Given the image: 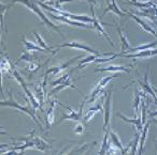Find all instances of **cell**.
<instances>
[{"label": "cell", "mask_w": 157, "mask_h": 155, "mask_svg": "<svg viewBox=\"0 0 157 155\" xmlns=\"http://www.w3.org/2000/svg\"><path fill=\"white\" fill-rule=\"evenodd\" d=\"M12 3H22V5H25L27 9L30 10V11L33 12L36 15L39 16L40 20H41V23H40V24H45L46 26L52 28L53 30L57 31V32H60L59 26H56L55 24H53V23L46 17L45 14L41 11V9H40V7H39V3L37 2V0H13Z\"/></svg>", "instance_id": "obj_1"}, {"label": "cell", "mask_w": 157, "mask_h": 155, "mask_svg": "<svg viewBox=\"0 0 157 155\" xmlns=\"http://www.w3.org/2000/svg\"><path fill=\"white\" fill-rule=\"evenodd\" d=\"M1 106H9V107H12V108H15V109L20 110V111H23L24 114H26L27 116H29L31 119H33V121H35L36 123H38L39 124V126L42 128L41 124L39 123V121H38V118H37V114H36V109L29 104H27L26 106H21L18 103H16L15 101H13V99H10V101H5V102H1Z\"/></svg>", "instance_id": "obj_2"}, {"label": "cell", "mask_w": 157, "mask_h": 155, "mask_svg": "<svg viewBox=\"0 0 157 155\" xmlns=\"http://www.w3.org/2000/svg\"><path fill=\"white\" fill-rule=\"evenodd\" d=\"M13 77L15 78L16 80H17V82L21 85V86L23 87V89H24V91H25V93H26V95L28 96V99H29V103L31 104V106H33V108H35L36 110L38 109V108H40L41 106H40V103H39V101H38V99L36 97V95L35 94H33V92H31L30 90H29L28 88H27V85H26V82L24 81V79L22 78V76L20 75V73H18L17 71H16L15 69L13 70Z\"/></svg>", "instance_id": "obj_3"}, {"label": "cell", "mask_w": 157, "mask_h": 155, "mask_svg": "<svg viewBox=\"0 0 157 155\" xmlns=\"http://www.w3.org/2000/svg\"><path fill=\"white\" fill-rule=\"evenodd\" d=\"M114 77H115L114 75L103 77L102 79L99 81V84L95 87L94 90L92 91V93H90V97H88V103H93V102H95L96 99H98L99 97H101L102 95H105L103 89H105V87L107 86V85L109 84V82L111 81Z\"/></svg>", "instance_id": "obj_4"}, {"label": "cell", "mask_w": 157, "mask_h": 155, "mask_svg": "<svg viewBox=\"0 0 157 155\" xmlns=\"http://www.w3.org/2000/svg\"><path fill=\"white\" fill-rule=\"evenodd\" d=\"M56 47L61 48V47H71V48H75V49H81L84 52H88L93 55H100V56L107 57V56H113L114 54H100L99 52L95 50L94 48H92L90 46L85 45L83 43H80V42H68V43H61L56 45Z\"/></svg>", "instance_id": "obj_5"}, {"label": "cell", "mask_w": 157, "mask_h": 155, "mask_svg": "<svg viewBox=\"0 0 157 155\" xmlns=\"http://www.w3.org/2000/svg\"><path fill=\"white\" fill-rule=\"evenodd\" d=\"M88 99V97H85V99H84V101L82 102L81 106H80V110H78V111H74V110H72L70 107H68V106L63 105V103H60V102L57 101V103H58L59 105L63 106V108H66V109L69 111V114H65V116L61 117L59 123L63 122V121H66V120H71V121H80V120H81L82 114H83V108H84V105H85V102H86V99Z\"/></svg>", "instance_id": "obj_6"}, {"label": "cell", "mask_w": 157, "mask_h": 155, "mask_svg": "<svg viewBox=\"0 0 157 155\" xmlns=\"http://www.w3.org/2000/svg\"><path fill=\"white\" fill-rule=\"evenodd\" d=\"M111 109H112V90L108 92L105 95V106H103V114H105V122H103V128L105 132L110 129V119H111Z\"/></svg>", "instance_id": "obj_7"}, {"label": "cell", "mask_w": 157, "mask_h": 155, "mask_svg": "<svg viewBox=\"0 0 157 155\" xmlns=\"http://www.w3.org/2000/svg\"><path fill=\"white\" fill-rule=\"evenodd\" d=\"M48 15L50 17L54 18L56 20H59V22L63 23V24H68L70 26H75V27H81V28H84V29H94L95 27L94 26H90V25L86 24V23H82V22H76V20H72L68 17H65L63 15H58V14H54L52 12H48Z\"/></svg>", "instance_id": "obj_8"}, {"label": "cell", "mask_w": 157, "mask_h": 155, "mask_svg": "<svg viewBox=\"0 0 157 155\" xmlns=\"http://www.w3.org/2000/svg\"><path fill=\"white\" fill-rule=\"evenodd\" d=\"M157 55V48H151V49L142 50V52H132V54H121V57H125V58H131V59H146L150 57L156 56Z\"/></svg>", "instance_id": "obj_9"}, {"label": "cell", "mask_w": 157, "mask_h": 155, "mask_svg": "<svg viewBox=\"0 0 157 155\" xmlns=\"http://www.w3.org/2000/svg\"><path fill=\"white\" fill-rule=\"evenodd\" d=\"M90 11H92V14H93L92 17H93V20H94V22H93V26L95 27V29H96V30L98 31V32L100 33V34L102 35V37H105V39H107L108 41H109V43L111 44V46H114L113 41H112L111 38L109 37V33H108L107 31L105 30V28H103V25L101 24L100 22H99L98 18H97V17H96V15H95L94 7H93V5H90Z\"/></svg>", "instance_id": "obj_10"}, {"label": "cell", "mask_w": 157, "mask_h": 155, "mask_svg": "<svg viewBox=\"0 0 157 155\" xmlns=\"http://www.w3.org/2000/svg\"><path fill=\"white\" fill-rule=\"evenodd\" d=\"M82 57L81 56H76V57H73L72 59H69L68 61H66V62L63 63H60L59 65H56V67H50V69L48 70V71L45 72V75H56V74L60 73V72H63V70H66L68 67H69L70 64H72V63L74 62L75 60H78V59H81Z\"/></svg>", "instance_id": "obj_11"}, {"label": "cell", "mask_w": 157, "mask_h": 155, "mask_svg": "<svg viewBox=\"0 0 157 155\" xmlns=\"http://www.w3.org/2000/svg\"><path fill=\"white\" fill-rule=\"evenodd\" d=\"M66 88H71V89H73V90H75V91H78V93H81L82 94V92L80 90H78V88H76L75 86L73 85V82H72V80H71V78H67V79L65 80V81L63 82V84H60V85H58V86H55L54 88L52 89V91L50 92V96H52V95H55V94H57V93H59L61 90H65Z\"/></svg>", "instance_id": "obj_12"}, {"label": "cell", "mask_w": 157, "mask_h": 155, "mask_svg": "<svg viewBox=\"0 0 157 155\" xmlns=\"http://www.w3.org/2000/svg\"><path fill=\"white\" fill-rule=\"evenodd\" d=\"M46 78H48V76L45 75V77H44L43 81L41 82V84L38 85V87H36L35 88V95L36 97L38 99V101H39L40 103V106L43 105L44 101H45V94H46Z\"/></svg>", "instance_id": "obj_13"}, {"label": "cell", "mask_w": 157, "mask_h": 155, "mask_svg": "<svg viewBox=\"0 0 157 155\" xmlns=\"http://www.w3.org/2000/svg\"><path fill=\"white\" fill-rule=\"evenodd\" d=\"M127 15L129 16V17H131L132 20H135L136 22L139 24V26L141 27L142 29H143L145 32H147V33H151V34H153L155 38L157 39V33H156V31H155V29L154 28H152V27L150 26L148 24H146V23H144L143 20H141V18L139 17V16H137V15H135V14H132V13H130V12H127Z\"/></svg>", "instance_id": "obj_14"}, {"label": "cell", "mask_w": 157, "mask_h": 155, "mask_svg": "<svg viewBox=\"0 0 157 155\" xmlns=\"http://www.w3.org/2000/svg\"><path fill=\"white\" fill-rule=\"evenodd\" d=\"M116 116L118 117L120 119H122L123 121H125V122L129 123V124H133L136 126V128H137V132H139V133H141L142 129H143V122H142V118H141V114H140L139 117H137V118H133V119H128L126 118L125 116H123L122 114H117Z\"/></svg>", "instance_id": "obj_15"}, {"label": "cell", "mask_w": 157, "mask_h": 155, "mask_svg": "<svg viewBox=\"0 0 157 155\" xmlns=\"http://www.w3.org/2000/svg\"><path fill=\"white\" fill-rule=\"evenodd\" d=\"M108 12H112V13H114L115 15L120 16V17H125V16L127 15V13L123 12L122 10L120 9V7L117 5V3H116L115 0H111V2L108 3V5H107V9H105V11L103 12L102 16H105V13H108Z\"/></svg>", "instance_id": "obj_16"}, {"label": "cell", "mask_w": 157, "mask_h": 155, "mask_svg": "<svg viewBox=\"0 0 157 155\" xmlns=\"http://www.w3.org/2000/svg\"><path fill=\"white\" fill-rule=\"evenodd\" d=\"M117 31H118V34H120V39H121V54H128L129 50L131 49L132 46L130 45L127 37L124 34V32H123L120 27H117Z\"/></svg>", "instance_id": "obj_17"}, {"label": "cell", "mask_w": 157, "mask_h": 155, "mask_svg": "<svg viewBox=\"0 0 157 155\" xmlns=\"http://www.w3.org/2000/svg\"><path fill=\"white\" fill-rule=\"evenodd\" d=\"M95 72H112V73H116V72H125V73H131V70L128 67H123V65H108L105 67H99Z\"/></svg>", "instance_id": "obj_18"}, {"label": "cell", "mask_w": 157, "mask_h": 155, "mask_svg": "<svg viewBox=\"0 0 157 155\" xmlns=\"http://www.w3.org/2000/svg\"><path fill=\"white\" fill-rule=\"evenodd\" d=\"M57 103L56 99H53L52 102L50 103V106H48V109L46 111V118H45V121H46V125L48 127H51L53 125L55 121V114H54V110H55V104Z\"/></svg>", "instance_id": "obj_19"}, {"label": "cell", "mask_w": 157, "mask_h": 155, "mask_svg": "<svg viewBox=\"0 0 157 155\" xmlns=\"http://www.w3.org/2000/svg\"><path fill=\"white\" fill-rule=\"evenodd\" d=\"M22 41H23V44H24V46H25V50H27V52H33V50H36V52H48V50H45L44 48L40 47L39 45H36L33 42L28 41L25 37L22 38Z\"/></svg>", "instance_id": "obj_20"}, {"label": "cell", "mask_w": 157, "mask_h": 155, "mask_svg": "<svg viewBox=\"0 0 157 155\" xmlns=\"http://www.w3.org/2000/svg\"><path fill=\"white\" fill-rule=\"evenodd\" d=\"M99 57H103V56H100V55H90V56L86 57V58H84L83 60H80V63H78V67H74V70H72V72L73 71H76V70H82L84 69V67H86L88 64H90V62H95V61L97 60V58H99Z\"/></svg>", "instance_id": "obj_21"}, {"label": "cell", "mask_w": 157, "mask_h": 155, "mask_svg": "<svg viewBox=\"0 0 157 155\" xmlns=\"http://www.w3.org/2000/svg\"><path fill=\"white\" fill-rule=\"evenodd\" d=\"M148 128H150V122H146L143 126V129L140 134V144H139V153L143 152L144 149V144L146 141V137H147V133H148Z\"/></svg>", "instance_id": "obj_22"}, {"label": "cell", "mask_w": 157, "mask_h": 155, "mask_svg": "<svg viewBox=\"0 0 157 155\" xmlns=\"http://www.w3.org/2000/svg\"><path fill=\"white\" fill-rule=\"evenodd\" d=\"M109 132H110V138H111V140H112V142H113L114 146H115L117 149H120V151L123 153V154H126V151H125V149H124V146H123V144H122V142H121L118 136L116 135L114 132H112L111 128L109 129Z\"/></svg>", "instance_id": "obj_23"}, {"label": "cell", "mask_w": 157, "mask_h": 155, "mask_svg": "<svg viewBox=\"0 0 157 155\" xmlns=\"http://www.w3.org/2000/svg\"><path fill=\"white\" fill-rule=\"evenodd\" d=\"M33 35H35L36 40H37V41H38V45H39L40 47L44 48V49L48 50V52H52L53 54H56L57 50H52V48H53V47H50V46L46 45V43H45V42H44V40L42 39V37H41V35H40V33H39V32H37V31H33Z\"/></svg>", "instance_id": "obj_24"}, {"label": "cell", "mask_w": 157, "mask_h": 155, "mask_svg": "<svg viewBox=\"0 0 157 155\" xmlns=\"http://www.w3.org/2000/svg\"><path fill=\"white\" fill-rule=\"evenodd\" d=\"M141 102H142V96H141V93H140V90H139V89H136L135 99H133V109H135V114H136V116L139 114V109H140V106H141Z\"/></svg>", "instance_id": "obj_25"}, {"label": "cell", "mask_w": 157, "mask_h": 155, "mask_svg": "<svg viewBox=\"0 0 157 155\" xmlns=\"http://www.w3.org/2000/svg\"><path fill=\"white\" fill-rule=\"evenodd\" d=\"M156 44H157V42H152V43H145V44H143V45L131 47V49L129 50L128 54H132V52H142V50L151 49V48H154L155 46H156Z\"/></svg>", "instance_id": "obj_26"}, {"label": "cell", "mask_w": 157, "mask_h": 155, "mask_svg": "<svg viewBox=\"0 0 157 155\" xmlns=\"http://www.w3.org/2000/svg\"><path fill=\"white\" fill-rule=\"evenodd\" d=\"M43 1L50 7H55V9L61 10V5L66 2H71L73 0H43Z\"/></svg>", "instance_id": "obj_27"}, {"label": "cell", "mask_w": 157, "mask_h": 155, "mask_svg": "<svg viewBox=\"0 0 157 155\" xmlns=\"http://www.w3.org/2000/svg\"><path fill=\"white\" fill-rule=\"evenodd\" d=\"M109 138H110V132L108 129L105 134V137H103V140H102V144H101V149L99 150V154H105V153L108 152L109 150Z\"/></svg>", "instance_id": "obj_28"}, {"label": "cell", "mask_w": 157, "mask_h": 155, "mask_svg": "<svg viewBox=\"0 0 157 155\" xmlns=\"http://www.w3.org/2000/svg\"><path fill=\"white\" fill-rule=\"evenodd\" d=\"M36 57L33 56V54H31V52H27V50H24L23 52V55L20 57V59L17 60V62H20V61H27V62H33V61H35Z\"/></svg>", "instance_id": "obj_29"}, {"label": "cell", "mask_w": 157, "mask_h": 155, "mask_svg": "<svg viewBox=\"0 0 157 155\" xmlns=\"http://www.w3.org/2000/svg\"><path fill=\"white\" fill-rule=\"evenodd\" d=\"M12 65L11 63L9 62V60H8L7 58H2L1 59V73L2 74H6L8 73V72L12 71Z\"/></svg>", "instance_id": "obj_30"}, {"label": "cell", "mask_w": 157, "mask_h": 155, "mask_svg": "<svg viewBox=\"0 0 157 155\" xmlns=\"http://www.w3.org/2000/svg\"><path fill=\"white\" fill-rule=\"evenodd\" d=\"M11 7V5H1V30H5V32L7 33V30H6V27H5V16H6V13L8 12L9 8Z\"/></svg>", "instance_id": "obj_31"}, {"label": "cell", "mask_w": 157, "mask_h": 155, "mask_svg": "<svg viewBox=\"0 0 157 155\" xmlns=\"http://www.w3.org/2000/svg\"><path fill=\"white\" fill-rule=\"evenodd\" d=\"M42 65H43V64H38L37 62L33 61V62H29L28 67H26L25 69H26L27 72H29V74H33V73H36V72H37L38 70L42 67Z\"/></svg>", "instance_id": "obj_32"}, {"label": "cell", "mask_w": 157, "mask_h": 155, "mask_svg": "<svg viewBox=\"0 0 157 155\" xmlns=\"http://www.w3.org/2000/svg\"><path fill=\"white\" fill-rule=\"evenodd\" d=\"M70 77V73H68V74H65V75H63V76H60V77L58 78V79H56V80H54V81H52V86L53 87H55V86H58V85H60V84H63V81H65L67 78H69Z\"/></svg>", "instance_id": "obj_33"}, {"label": "cell", "mask_w": 157, "mask_h": 155, "mask_svg": "<svg viewBox=\"0 0 157 155\" xmlns=\"http://www.w3.org/2000/svg\"><path fill=\"white\" fill-rule=\"evenodd\" d=\"M84 131H85V128H84V125L82 124V123H78V124L76 125L75 127H74L73 133L74 134H82Z\"/></svg>", "instance_id": "obj_34"}, {"label": "cell", "mask_w": 157, "mask_h": 155, "mask_svg": "<svg viewBox=\"0 0 157 155\" xmlns=\"http://www.w3.org/2000/svg\"><path fill=\"white\" fill-rule=\"evenodd\" d=\"M84 1H86V2H90L92 5H98V2H97L96 0H84Z\"/></svg>", "instance_id": "obj_35"}, {"label": "cell", "mask_w": 157, "mask_h": 155, "mask_svg": "<svg viewBox=\"0 0 157 155\" xmlns=\"http://www.w3.org/2000/svg\"><path fill=\"white\" fill-rule=\"evenodd\" d=\"M148 114H150L151 118H155V117H157V111H152V112H148Z\"/></svg>", "instance_id": "obj_36"}, {"label": "cell", "mask_w": 157, "mask_h": 155, "mask_svg": "<svg viewBox=\"0 0 157 155\" xmlns=\"http://www.w3.org/2000/svg\"><path fill=\"white\" fill-rule=\"evenodd\" d=\"M152 88H153V90H154L155 94H156V95H157V88H155V87H153V86H152Z\"/></svg>", "instance_id": "obj_37"}, {"label": "cell", "mask_w": 157, "mask_h": 155, "mask_svg": "<svg viewBox=\"0 0 157 155\" xmlns=\"http://www.w3.org/2000/svg\"><path fill=\"white\" fill-rule=\"evenodd\" d=\"M110 2H111V0H107V5H108V3H110Z\"/></svg>", "instance_id": "obj_38"}, {"label": "cell", "mask_w": 157, "mask_h": 155, "mask_svg": "<svg viewBox=\"0 0 157 155\" xmlns=\"http://www.w3.org/2000/svg\"><path fill=\"white\" fill-rule=\"evenodd\" d=\"M153 122H154V123H156V124H157V119H156V120H153Z\"/></svg>", "instance_id": "obj_39"}]
</instances>
